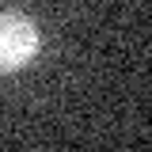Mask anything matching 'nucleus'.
Here are the masks:
<instances>
[{
	"mask_svg": "<svg viewBox=\"0 0 152 152\" xmlns=\"http://www.w3.org/2000/svg\"><path fill=\"white\" fill-rule=\"evenodd\" d=\"M42 50V31L27 12H4L0 15V72L27 69Z\"/></svg>",
	"mask_w": 152,
	"mask_h": 152,
	"instance_id": "nucleus-1",
	"label": "nucleus"
}]
</instances>
